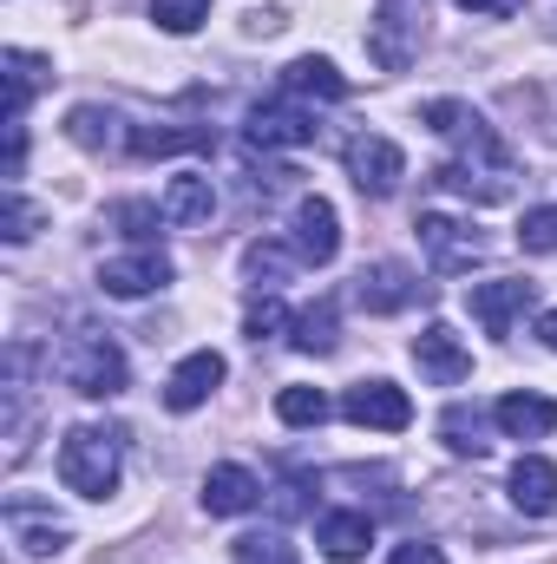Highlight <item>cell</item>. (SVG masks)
Masks as SVG:
<instances>
[{
	"mask_svg": "<svg viewBox=\"0 0 557 564\" xmlns=\"http://www.w3.org/2000/svg\"><path fill=\"white\" fill-rule=\"evenodd\" d=\"M125 473V433L119 426H73L59 440V479L79 499H112Z\"/></svg>",
	"mask_w": 557,
	"mask_h": 564,
	"instance_id": "cell-1",
	"label": "cell"
},
{
	"mask_svg": "<svg viewBox=\"0 0 557 564\" xmlns=\"http://www.w3.org/2000/svg\"><path fill=\"white\" fill-rule=\"evenodd\" d=\"M59 375H66V388L86 394V401H112V394H125V355H119L112 335H73Z\"/></svg>",
	"mask_w": 557,
	"mask_h": 564,
	"instance_id": "cell-2",
	"label": "cell"
},
{
	"mask_svg": "<svg viewBox=\"0 0 557 564\" xmlns=\"http://www.w3.org/2000/svg\"><path fill=\"white\" fill-rule=\"evenodd\" d=\"M348 177H354V191H361V197H394V191H401V177H407V158H401V144H394V139L361 132V139L348 144Z\"/></svg>",
	"mask_w": 557,
	"mask_h": 564,
	"instance_id": "cell-3",
	"label": "cell"
},
{
	"mask_svg": "<svg viewBox=\"0 0 557 564\" xmlns=\"http://www.w3.org/2000/svg\"><path fill=\"white\" fill-rule=\"evenodd\" d=\"M414 361H419V375L433 381V388H459L466 375H472V348L446 328V322H426L414 335Z\"/></svg>",
	"mask_w": 557,
	"mask_h": 564,
	"instance_id": "cell-4",
	"label": "cell"
},
{
	"mask_svg": "<svg viewBox=\"0 0 557 564\" xmlns=\"http://www.w3.org/2000/svg\"><path fill=\"white\" fill-rule=\"evenodd\" d=\"M223 355L217 348H197V355H184L177 368H171V381H164V408L171 414H190V408H204L217 388H223Z\"/></svg>",
	"mask_w": 557,
	"mask_h": 564,
	"instance_id": "cell-5",
	"label": "cell"
},
{
	"mask_svg": "<svg viewBox=\"0 0 557 564\" xmlns=\"http://www.w3.org/2000/svg\"><path fill=\"white\" fill-rule=\"evenodd\" d=\"M419 0H381V20L368 26V53L387 66V73H401L407 59L419 53V20H414Z\"/></svg>",
	"mask_w": 557,
	"mask_h": 564,
	"instance_id": "cell-6",
	"label": "cell"
},
{
	"mask_svg": "<svg viewBox=\"0 0 557 564\" xmlns=\"http://www.w3.org/2000/svg\"><path fill=\"white\" fill-rule=\"evenodd\" d=\"M341 414L354 426H374V433H401V426L414 421V401H407V388H394V381H361V388H348Z\"/></svg>",
	"mask_w": 557,
	"mask_h": 564,
	"instance_id": "cell-7",
	"label": "cell"
},
{
	"mask_svg": "<svg viewBox=\"0 0 557 564\" xmlns=\"http://www.w3.org/2000/svg\"><path fill=\"white\" fill-rule=\"evenodd\" d=\"M171 282V257L164 250H132V257H112V263H99V289L106 295H119V302H139L151 289H164Z\"/></svg>",
	"mask_w": 557,
	"mask_h": 564,
	"instance_id": "cell-8",
	"label": "cell"
},
{
	"mask_svg": "<svg viewBox=\"0 0 557 564\" xmlns=\"http://www.w3.org/2000/svg\"><path fill=\"white\" fill-rule=\"evenodd\" d=\"M295 250H302V263H315V270L341 257V217H335L328 197H302V204H295Z\"/></svg>",
	"mask_w": 557,
	"mask_h": 564,
	"instance_id": "cell-9",
	"label": "cell"
},
{
	"mask_svg": "<svg viewBox=\"0 0 557 564\" xmlns=\"http://www.w3.org/2000/svg\"><path fill=\"white\" fill-rule=\"evenodd\" d=\"M466 308H472V322L485 328V335H505L525 308H532V282H472L466 289Z\"/></svg>",
	"mask_w": 557,
	"mask_h": 564,
	"instance_id": "cell-10",
	"label": "cell"
},
{
	"mask_svg": "<svg viewBox=\"0 0 557 564\" xmlns=\"http://www.w3.org/2000/svg\"><path fill=\"white\" fill-rule=\"evenodd\" d=\"M315 112H302V106H256L250 112V144H263V151H295V144H315Z\"/></svg>",
	"mask_w": 557,
	"mask_h": 564,
	"instance_id": "cell-11",
	"label": "cell"
},
{
	"mask_svg": "<svg viewBox=\"0 0 557 564\" xmlns=\"http://www.w3.org/2000/svg\"><path fill=\"white\" fill-rule=\"evenodd\" d=\"M263 499V479L250 473V466H210L204 473V512L210 519H237V512H250Z\"/></svg>",
	"mask_w": 557,
	"mask_h": 564,
	"instance_id": "cell-12",
	"label": "cell"
},
{
	"mask_svg": "<svg viewBox=\"0 0 557 564\" xmlns=\"http://www.w3.org/2000/svg\"><path fill=\"white\" fill-rule=\"evenodd\" d=\"M7 532H13V545H20V558H53V552L66 545V525H59L53 512L26 506V499L7 506Z\"/></svg>",
	"mask_w": 557,
	"mask_h": 564,
	"instance_id": "cell-13",
	"label": "cell"
},
{
	"mask_svg": "<svg viewBox=\"0 0 557 564\" xmlns=\"http://www.w3.org/2000/svg\"><path fill=\"white\" fill-rule=\"evenodd\" d=\"M512 506L532 512V519H551L557 512V466L545 453H525V459L512 466Z\"/></svg>",
	"mask_w": 557,
	"mask_h": 564,
	"instance_id": "cell-14",
	"label": "cell"
},
{
	"mask_svg": "<svg viewBox=\"0 0 557 564\" xmlns=\"http://www.w3.org/2000/svg\"><path fill=\"white\" fill-rule=\"evenodd\" d=\"M354 295H361V308L394 315V308H407V302L419 295V282H414V270H407V263H374V270H361Z\"/></svg>",
	"mask_w": 557,
	"mask_h": 564,
	"instance_id": "cell-15",
	"label": "cell"
},
{
	"mask_svg": "<svg viewBox=\"0 0 557 564\" xmlns=\"http://www.w3.org/2000/svg\"><path fill=\"white\" fill-rule=\"evenodd\" d=\"M419 250H426L439 270H466V263H479V237H472L466 224H452V217H419Z\"/></svg>",
	"mask_w": 557,
	"mask_h": 564,
	"instance_id": "cell-16",
	"label": "cell"
},
{
	"mask_svg": "<svg viewBox=\"0 0 557 564\" xmlns=\"http://www.w3.org/2000/svg\"><path fill=\"white\" fill-rule=\"evenodd\" d=\"M492 421H499L505 440H545L557 426V401H545V394H505L492 408Z\"/></svg>",
	"mask_w": 557,
	"mask_h": 564,
	"instance_id": "cell-17",
	"label": "cell"
},
{
	"mask_svg": "<svg viewBox=\"0 0 557 564\" xmlns=\"http://www.w3.org/2000/svg\"><path fill=\"white\" fill-rule=\"evenodd\" d=\"M210 210H217V191H210V177L184 171V177H171V184H164V217H171L177 230H197V224H210Z\"/></svg>",
	"mask_w": 557,
	"mask_h": 564,
	"instance_id": "cell-18",
	"label": "cell"
},
{
	"mask_svg": "<svg viewBox=\"0 0 557 564\" xmlns=\"http://www.w3.org/2000/svg\"><path fill=\"white\" fill-rule=\"evenodd\" d=\"M315 545H321L335 564H354L368 545H374V519H368V512H328L321 532H315Z\"/></svg>",
	"mask_w": 557,
	"mask_h": 564,
	"instance_id": "cell-19",
	"label": "cell"
},
{
	"mask_svg": "<svg viewBox=\"0 0 557 564\" xmlns=\"http://www.w3.org/2000/svg\"><path fill=\"white\" fill-rule=\"evenodd\" d=\"M295 263H302V250H295V243H276V237H263V243H250V250H243V276L256 282V289L288 282Z\"/></svg>",
	"mask_w": 557,
	"mask_h": 564,
	"instance_id": "cell-20",
	"label": "cell"
},
{
	"mask_svg": "<svg viewBox=\"0 0 557 564\" xmlns=\"http://www.w3.org/2000/svg\"><path fill=\"white\" fill-rule=\"evenodd\" d=\"M282 86H288V93H302V99H348V79L335 73V59H315V53H308V59H295V66L282 73Z\"/></svg>",
	"mask_w": 557,
	"mask_h": 564,
	"instance_id": "cell-21",
	"label": "cell"
},
{
	"mask_svg": "<svg viewBox=\"0 0 557 564\" xmlns=\"http://www.w3.org/2000/svg\"><path fill=\"white\" fill-rule=\"evenodd\" d=\"M288 328H295L288 341H295L302 355H335V302H315V308H302Z\"/></svg>",
	"mask_w": 557,
	"mask_h": 564,
	"instance_id": "cell-22",
	"label": "cell"
},
{
	"mask_svg": "<svg viewBox=\"0 0 557 564\" xmlns=\"http://www.w3.org/2000/svg\"><path fill=\"white\" fill-rule=\"evenodd\" d=\"M66 139L86 144V151H106V144H119V112H99V106H73V112H66Z\"/></svg>",
	"mask_w": 557,
	"mask_h": 564,
	"instance_id": "cell-23",
	"label": "cell"
},
{
	"mask_svg": "<svg viewBox=\"0 0 557 564\" xmlns=\"http://www.w3.org/2000/svg\"><path fill=\"white\" fill-rule=\"evenodd\" d=\"M0 66H7V119H20V112H26V99H33V86H40V59H33V53H20V46H7V53H0Z\"/></svg>",
	"mask_w": 557,
	"mask_h": 564,
	"instance_id": "cell-24",
	"label": "cell"
},
{
	"mask_svg": "<svg viewBox=\"0 0 557 564\" xmlns=\"http://www.w3.org/2000/svg\"><path fill=\"white\" fill-rule=\"evenodd\" d=\"M210 126H184V132H132L139 158H171V151H210Z\"/></svg>",
	"mask_w": 557,
	"mask_h": 564,
	"instance_id": "cell-25",
	"label": "cell"
},
{
	"mask_svg": "<svg viewBox=\"0 0 557 564\" xmlns=\"http://www.w3.org/2000/svg\"><path fill=\"white\" fill-rule=\"evenodd\" d=\"M276 414L288 426H321V421H328V394H321V388H282Z\"/></svg>",
	"mask_w": 557,
	"mask_h": 564,
	"instance_id": "cell-26",
	"label": "cell"
},
{
	"mask_svg": "<svg viewBox=\"0 0 557 564\" xmlns=\"http://www.w3.org/2000/svg\"><path fill=\"white\" fill-rule=\"evenodd\" d=\"M518 250H525V257H557V204L525 210V224H518Z\"/></svg>",
	"mask_w": 557,
	"mask_h": 564,
	"instance_id": "cell-27",
	"label": "cell"
},
{
	"mask_svg": "<svg viewBox=\"0 0 557 564\" xmlns=\"http://www.w3.org/2000/svg\"><path fill=\"white\" fill-rule=\"evenodd\" d=\"M439 433H446V446H452V453H472V459L492 446V440H485V426H479V414H466V408H446Z\"/></svg>",
	"mask_w": 557,
	"mask_h": 564,
	"instance_id": "cell-28",
	"label": "cell"
},
{
	"mask_svg": "<svg viewBox=\"0 0 557 564\" xmlns=\"http://www.w3.org/2000/svg\"><path fill=\"white\" fill-rule=\"evenodd\" d=\"M151 20L164 33H197L210 20V0H151Z\"/></svg>",
	"mask_w": 557,
	"mask_h": 564,
	"instance_id": "cell-29",
	"label": "cell"
},
{
	"mask_svg": "<svg viewBox=\"0 0 557 564\" xmlns=\"http://www.w3.org/2000/svg\"><path fill=\"white\" fill-rule=\"evenodd\" d=\"M33 224H40V210H33V204H26V197L7 184V210H0V230H7V243H26V237H33Z\"/></svg>",
	"mask_w": 557,
	"mask_h": 564,
	"instance_id": "cell-30",
	"label": "cell"
},
{
	"mask_svg": "<svg viewBox=\"0 0 557 564\" xmlns=\"http://www.w3.org/2000/svg\"><path fill=\"white\" fill-rule=\"evenodd\" d=\"M112 217H119V224H125V237H139V243H151V230H157V224H171V217H164V204H139V197H132V204H119Z\"/></svg>",
	"mask_w": 557,
	"mask_h": 564,
	"instance_id": "cell-31",
	"label": "cell"
},
{
	"mask_svg": "<svg viewBox=\"0 0 557 564\" xmlns=\"http://www.w3.org/2000/svg\"><path fill=\"white\" fill-rule=\"evenodd\" d=\"M237 564H288V545L276 532H250V539H237Z\"/></svg>",
	"mask_w": 557,
	"mask_h": 564,
	"instance_id": "cell-32",
	"label": "cell"
},
{
	"mask_svg": "<svg viewBox=\"0 0 557 564\" xmlns=\"http://www.w3.org/2000/svg\"><path fill=\"white\" fill-rule=\"evenodd\" d=\"M282 322H288V315H282V302H256V308H250V322H243V328H250V341H263V335H276Z\"/></svg>",
	"mask_w": 557,
	"mask_h": 564,
	"instance_id": "cell-33",
	"label": "cell"
},
{
	"mask_svg": "<svg viewBox=\"0 0 557 564\" xmlns=\"http://www.w3.org/2000/svg\"><path fill=\"white\" fill-rule=\"evenodd\" d=\"M387 564H446V552H439V545H394Z\"/></svg>",
	"mask_w": 557,
	"mask_h": 564,
	"instance_id": "cell-34",
	"label": "cell"
},
{
	"mask_svg": "<svg viewBox=\"0 0 557 564\" xmlns=\"http://www.w3.org/2000/svg\"><path fill=\"white\" fill-rule=\"evenodd\" d=\"M452 7H466V13H499V20L518 13V0H452Z\"/></svg>",
	"mask_w": 557,
	"mask_h": 564,
	"instance_id": "cell-35",
	"label": "cell"
},
{
	"mask_svg": "<svg viewBox=\"0 0 557 564\" xmlns=\"http://www.w3.org/2000/svg\"><path fill=\"white\" fill-rule=\"evenodd\" d=\"M538 335H545V348H551V355H557V308H551V315H545V322H538Z\"/></svg>",
	"mask_w": 557,
	"mask_h": 564,
	"instance_id": "cell-36",
	"label": "cell"
}]
</instances>
